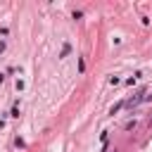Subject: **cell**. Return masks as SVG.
I'll return each instance as SVG.
<instances>
[{"mask_svg":"<svg viewBox=\"0 0 152 152\" xmlns=\"http://www.w3.org/2000/svg\"><path fill=\"white\" fill-rule=\"evenodd\" d=\"M121 107H124V102H116V104H112V109H109V114H116V112H119Z\"/></svg>","mask_w":152,"mask_h":152,"instance_id":"6da1fadb","label":"cell"},{"mask_svg":"<svg viewBox=\"0 0 152 152\" xmlns=\"http://www.w3.org/2000/svg\"><path fill=\"white\" fill-rule=\"evenodd\" d=\"M69 50H71V45H69V43H66V45H64V48H62V57H66V55H69Z\"/></svg>","mask_w":152,"mask_h":152,"instance_id":"7a4b0ae2","label":"cell"},{"mask_svg":"<svg viewBox=\"0 0 152 152\" xmlns=\"http://www.w3.org/2000/svg\"><path fill=\"white\" fill-rule=\"evenodd\" d=\"M5 52V40H0V55Z\"/></svg>","mask_w":152,"mask_h":152,"instance_id":"3957f363","label":"cell"},{"mask_svg":"<svg viewBox=\"0 0 152 152\" xmlns=\"http://www.w3.org/2000/svg\"><path fill=\"white\" fill-rule=\"evenodd\" d=\"M2 81H5V76H2V74H0V83H2Z\"/></svg>","mask_w":152,"mask_h":152,"instance_id":"277c9868","label":"cell"},{"mask_svg":"<svg viewBox=\"0 0 152 152\" xmlns=\"http://www.w3.org/2000/svg\"><path fill=\"white\" fill-rule=\"evenodd\" d=\"M145 100H152V95H145Z\"/></svg>","mask_w":152,"mask_h":152,"instance_id":"5b68a950","label":"cell"}]
</instances>
